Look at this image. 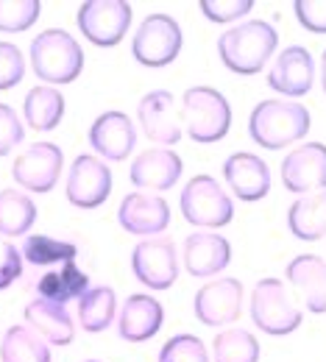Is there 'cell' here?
<instances>
[{"label": "cell", "instance_id": "cell-1", "mask_svg": "<svg viewBox=\"0 0 326 362\" xmlns=\"http://www.w3.org/2000/svg\"><path fill=\"white\" fill-rule=\"evenodd\" d=\"M276 45H279V34L265 20L240 23L218 37L221 62L237 76H257L276 53Z\"/></svg>", "mask_w": 326, "mask_h": 362}, {"label": "cell", "instance_id": "cell-2", "mask_svg": "<svg viewBox=\"0 0 326 362\" xmlns=\"http://www.w3.org/2000/svg\"><path fill=\"white\" fill-rule=\"evenodd\" d=\"M313 126V117L307 106L298 100H262L254 106L248 117V134L260 148L268 151H281L298 139H304Z\"/></svg>", "mask_w": 326, "mask_h": 362}, {"label": "cell", "instance_id": "cell-3", "mask_svg": "<svg viewBox=\"0 0 326 362\" xmlns=\"http://www.w3.org/2000/svg\"><path fill=\"white\" fill-rule=\"evenodd\" d=\"M31 67L40 76V81L50 84H73L84 70V50L78 40L64 28H47L40 31L31 47Z\"/></svg>", "mask_w": 326, "mask_h": 362}, {"label": "cell", "instance_id": "cell-4", "mask_svg": "<svg viewBox=\"0 0 326 362\" xmlns=\"http://www.w3.org/2000/svg\"><path fill=\"white\" fill-rule=\"evenodd\" d=\"M182 120L192 142L212 145L229 134L232 106L223 92L212 87H190L182 95Z\"/></svg>", "mask_w": 326, "mask_h": 362}, {"label": "cell", "instance_id": "cell-5", "mask_svg": "<svg viewBox=\"0 0 326 362\" xmlns=\"http://www.w3.org/2000/svg\"><path fill=\"white\" fill-rule=\"evenodd\" d=\"M251 320L265 334L281 337V334H290L301 326L304 313L293 301L284 281L268 276V279H260L251 290Z\"/></svg>", "mask_w": 326, "mask_h": 362}, {"label": "cell", "instance_id": "cell-6", "mask_svg": "<svg viewBox=\"0 0 326 362\" xmlns=\"http://www.w3.org/2000/svg\"><path fill=\"white\" fill-rule=\"evenodd\" d=\"M182 215L190 226L198 228H223L226 223H232L234 218V204L229 198V192L218 184V179L201 173L192 176L182 189L179 198Z\"/></svg>", "mask_w": 326, "mask_h": 362}, {"label": "cell", "instance_id": "cell-7", "mask_svg": "<svg viewBox=\"0 0 326 362\" xmlns=\"http://www.w3.org/2000/svg\"><path fill=\"white\" fill-rule=\"evenodd\" d=\"M185 45V34L182 25L170 17V14H148L140 23V28L134 31L132 40V56L140 62L142 67H168L170 62H176V56L182 53Z\"/></svg>", "mask_w": 326, "mask_h": 362}, {"label": "cell", "instance_id": "cell-8", "mask_svg": "<svg viewBox=\"0 0 326 362\" xmlns=\"http://www.w3.org/2000/svg\"><path fill=\"white\" fill-rule=\"evenodd\" d=\"M132 6L126 0H87L78 6V28L98 47H115L123 42L132 25Z\"/></svg>", "mask_w": 326, "mask_h": 362}, {"label": "cell", "instance_id": "cell-9", "mask_svg": "<svg viewBox=\"0 0 326 362\" xmlns=\"http://www.w3.org/2000/svg\"><path fill=\"white\" fill-rule=\"evenodd\" d=\"M62 165H64V153L56 142H31L17 153L11 165V179L17 181V187H23V192L45 195L59 184Z\"/></svg>", "mask_w": 326, "mask_h": 362}, {"label": "cell", "instance_id": "cell-10", "mask_svg": "<svg viewBox=\"0 0 326 362\" xmlns=\"http://www.w3.org/2000/svg\"><path fill=\"white\" fill-rule=\"evenodd\" d=\"M134 279L151 290H168L179 279V251L170 237H145L132 251Z\"/></svg>", "mask_w": 326, "mask_h": 362}, {"label": "cell", "instance_id": "cell-11", "mask_svg": "<svg viewBox=\"0 0 326 362\" xmlns=\"http://www.w3.org/2000/svg\"><path fill=\"white\" fill-rule=\"evenodd\" d=\"M67 201L76 209H98L112 195V170L93 153H78L67 170Z\"/></svg>", "mask_w": 326, "mask_h": 362}, {"label": "cell", "instance_id": "cell-12", "mask_svg": "<svg viewBox=\"0 0 326 362\" xmlns=\"http://www.w3.org/2000/svg\"><path fill=\"white\" fill-rule=\"evenodd\" d=\"M192 313L204 326H212V329L240 320V313H243V284H240V279L221 276V279L206 281L192 298Z\"/></svg>", "mask_w": 326, "mask_h": 362}, {"label": "cell", "instance_id": "cell-13", "mask_svg": "<svg viewBox=\"0 0 326 362\" xmlns=\"http://www.w3.org/2000/svg\"><path fill=\"white\" fill-rule=\"evenodd\" d=\"M281 184L290 192L310 195L326 189V145L301 142L281 162Z\"/></svg>", "mask_w": 326, "mask_h": 362}, {"label": "cell", "instance_id": "cell-14", "mask_svg": "<svg viewBox=\"0 0 326 362\" xmlns=\"http://www.w3.org/2000/svg\"><path fill=\"white\" fill-rule=\"evenodd\" d=\"M117 223L123 231L137 237H162L170 226V206L162 195L153 192H129L117 206Z\"/></svg>", "mask_w": 326, "mask_h": 362}, {"label": "cell", "instance_id": "cell-15", "mask_svg": "<svg viewBox=\"0 0 326 362\" xmlns=\"http://www.w3.org/2000/svg\"><path fill=\"white\" fill-rule=\"evenodd\" d=\"M137 120L145 136L151 142H159V148H173L176 142H182V120L168 90H151L142 95L137 103Z\"/></svg>", "mask_w": 326, "mask_h": 362}, {"label": "cell", "instance_id": "cell-16", "mask_svg": "<svg viewBox=\"0 0 326 362\" xmlns=\"http://www.w3.org/2000/svg\"><path fill=\"white\" fill-rule=\"evenodd\" d=\"M182 173L185 165L173 148H148L129 168V179L140 192H165L179 184Z\"/></svg>", "mask_w": 326, "mask_h": 362}, {"label": "cell", "instance_id": "cell-17", "mask_svg": "<svg viewBox=\"0 0 326 362\" xmlns=\"http://www.w3.org/2000/svg\"><path fill=\"white\" fill-rule=\"evenodd\" d=\"M90 145L106 162H126L137 145L134 120L126 112H103L90 126Z\"/></svg>", "mask_w": 326, "mask_h": 362}, {"label": "cell", "instance_id": "cell-18", "mask_svg": "<svg viewBox=\"0 0 326 362\" xmlns=\"http://www.w3.org/2000/svg\"><path fill=\"white\" fill-rule=\"evenodd\" d=\"M313 81H315V62L313 53L301 45L284 47L268 73V87L284 98L307 95L313 90Z\"/></svg>", "mask_w": 326, "mask_h": 362}, {"label": "cell", "instance_id": "cell-19", "mask_svg": "<svg viewBox=\"0 0 326 362\" xmlns=\"http://www.w3.org/2000/svg\"><path fill=\"white\" fill-rule=\"evenodd\" d=\"M223 179L232 187L234 198L245 204H257L271 192V168L262 156L237 151L223 162Z\"/></svg>", "mask_w": 326, "mask_h": 362}, {"label": "cell", "instance_id": "cell-20", "mask_svg": "<svg viewBox=\"0 0 326 362\" xmlns=\"http://www.w3.org/2000/svg\"><path fill=\"white\" fill-rule=\"evenodd\" d=\"M185 268L195 279H209L229 268L232 245L218 231H192L185 240Z\"/></svg>", "mask_w": 326, "mask_h": 362}, {"label": "cell", "instance_id": "cell-21", "mask_svg": "<svg viewBox=\"0 0 326 362\" xmlns=\"http://www.w3.org/2000/svg\"><path fill=\"white\" fill-rule=\"evenodd\" d=\"M284 279L293 284V290L301 296L307 313L324 315L326 313V259L315 254H301L290 259Z\"/></svg>", "mask_w": 326, "mask_h": 362}, {"label": "cell", "instance_id": "cell-22", "mask_svg": "<svg viewBox=\"0 0 326 362\" xmlns=\"http://www.w3.org/2000/svg\"><path fill=\"white\" fill-rule=\"evenodd\" d=\"M165 323V310L156 298L145 296V293H134L123 301L120 315H117V332L123 340L129 343H145L151 337H156V332Z\"/></svg>", "mask_w": 326, "mask_h": 362}, {"label": "cell", "instance_id": "cell-23", "mask_svg": "<svg viewBox=\"0 0 326 362\" xmlns=\"http://www.w3.org/2000/svg\"><path fill=\"white\" fill-rule=\"evenodd\" d=\"M25 326L31 332H37L45 343L53 346H70L73 337H76V323L73 315L67 313V307L62 304H53L45 298H34L28 307H25Z\"/></svg>", "mask_w": 326, "mask_h": 362}, {"label": "cell", "instance_id": "cell-24", "mask_svg": "<svg viewBox=\"0 0 326 362\" xmlns=\"http://www.w3.org/2000/svg\"><path fill=\"white\" fill-rule=\"evenodd\" d=\"M287 228L296 240H321L326 234V189L296 198L287 209Z\"/></svg>", "mask_w": 326, "mask_h": 362}, {"label": "cell", "instance_id": "cell-25", "mask_svg": "<svg viewBox=\"0 0 326 362\" xmlns=\"http://www.w3.org/2000/svg\"><path fill=\"white\" fill-rule=\"evenodd\" d=\"M64 117V95L56 87L37 84L23 100V120L34 132H53Z\"/></svg>", "mask_w": 326, "mask_h": 362}, {"label": "cell", "instance_id": "cell-26", "mask_svg": "<svg viewBox=\"0 0 326 362\" xmlns=\"http://www.w3.org/2000/svg\"><path fill=\"white\" fill-rule=\"evenodd\" d=\"M87 290H90V276L76 262H64L62 271H50L37 281L40 298L62 304V307H67V301H73V298H81Z\"/></svg>", "mask_w": 326, "mask_h": 362}, {"label": "cell", "instance_id": "cell-27", "mask_svg": "<svg viewBox=\"0 0 326 362\" xmlns=\"http://www.w3.org/2000/svg\"><path fill=\"white\" fill-rule=\"evenodd\" d=\"M34 223V198L23 189H0V237H28Z\"/></svg>", "mask_w": 326, "mask_h": 362}, {"label": "cell", "instance_id": "cell-28", "mask_svg": "<svg viewBox=\"0 0 326 362\" xmlns=\"http://www.w3.org/2000/svg\"><path fill=\"white\" fill-rule=\"evenodd\" d=\"M117 315V296L112 287L106 284H98L90 287L81 298H78V323L84 332H106Z\"/></svg>", "mask_w": 326, "mask_h": 362}, {"label": "cell", "instance_id": "cell-29", "mask_svg": "<svg viewBox=\"0 0 326 362\" xmlns=\"http://www.w3.org/2000/svg\"><path fill=\"white\" fill-rule=\"evenodd\" d=\"M0 362H50V349L28 326H11L0 340Z\"/></svg>", "mask_w": 326, "mask_h": 362}, {"label": "cell", "instance_id": "cell-30", "mask_svg": "<svg viewBox=\"0 0 326 362\" xmlns=\"http://www.w3.org/2000/svg\"><path fill=\"white\" fill-rule=\"evenodd\" d=\"M23 259L31 265H64V262H76L78 257V245L67 243V240H56L50 234H28L23 240Z\"/></svg>", "mask_w": 326, "mask_h": 362}, {"label": "cell", "instance_id": "cell-31", "mask_svg": "<svg viewBox=\"0 0 326 362\" xmlns=\"http://www.w3.org/2000/svg\"><path fill=\"white\" fill-rule=\"evenodd\" d=\"M215 362H260V343L248 329H223L212 340Z\"/></svg>", "mask_w": 326, "mask_h": 362}, {"label": "cell", "instance_id": "cell-32", "mask_svg": "<svg viewBox=\"0 0 326 362\" xmlns=\"http://www.w3.org/2000/svg\"><path fill=\"white\" fill-rule=\"evenodd\" d=\"M40 14H42L40 0H0V31L23 34L40 20Z\"/></svg>", "mask_w": 326, "mask_h": 362}, {"label": "cell", "instance_id": "cell-33", "mask_svg": "<svg viewBox=\"0 0 326 362\" xmlns=\"http://www.w3.org/2000/svg\"><path fill=\"white\" fill-rule=\"evenodd\" d=\"M159 362H209V354H206V346L201 337L176 334L162 346Z\"/></svg>", "mask_w": 326, "mask_h": 362}, {"label": "cell", "instance_id": "cell-34", "mask_svg": "<svg viewBox=\"0 0 326 362\" xmlns=\"http://www.w3.org/2000/svg\"><path fill=\"white\" fill-rule=\"evenodd\" d=\"M25 78L23 50L11 42H0V92L14 90Z\"/></svg>", "mask_w": 326, "mask_h": 362}, {"label": "cell", "instance_id": "cell-35", "mask_svg": "<svg viewBox=\"0 0 326 362\" xmlns=\"http://www.w3.org/2000/svg\"><path fill=\"white\" fill-rule=\"evenodd\" d=\"M204 17L212 23H232L245 17L254 8V0H201L198 3Z\"/></svg>", "mask_w": 326, "mask_h": 362}, {"label": "cell", "instance_id": "cell-36", "mask_svg": "<svg viewBox=\"0 0 326 362\" xmlns=\"http://www.w3.org/2000/svg\"><path fill=\"white\" fill-rule=\"evenodd\" d=\"M25 139V126L8 103H0V156H8Z\"/></svg>", "mask_w": 326, "mask_h": 362}, {"label": "cell", "instance_id": "cell-37", "mask_svg": "<svg viewBox=\"0 0 326 362\" xmlns=\"http://www.w3.org/2000/svg\"><path fill=\"white\" fill-rule=\"evenodd\" d=\"M293 8L310 34H326V0H296Z\"/></svg>", "mask_w": 326, "mask_h": 362}, {"label": "cell", "instance_id": "cell-38", "mask_svg": "<svg viewBox=\"0 0 326 362\" xmlns=\"http://www.w3.org/2000/svg\"><path fill=\"white\" fill-rule=\"evenodd\" d=\"M20 276H23V251L14 243L0 240V290L11 287Z\"/></svg>", "mask_w": 326, "mask_h": 362}, {"label": "cell", "instance_id": "cell-39", "mask_svg": "<svg viewBox=\"0 0 326 362\" xmlns=\"http://www.w3.org/2000/svg\"><path fill=\"white\" fill-rule=\"evenodd\" d=\"M321 84H324V92H326V50L321 53Z\"/></svg>", "mask_w": 326, "mask_h": 362}, {"label": "cell", "instance_id": "cell-40", "mask_svg": "<svg viewBox=\"0 0 326 362\" xmlns=\"http://www.w3.org/2000/svg\"><path fill=\"white\" fill-rule=\"evenodd\" d=\"M87 362H98V360H87Z\"/></svg>", "mask_w": 326, "mask_h": 362}]
</instances>
